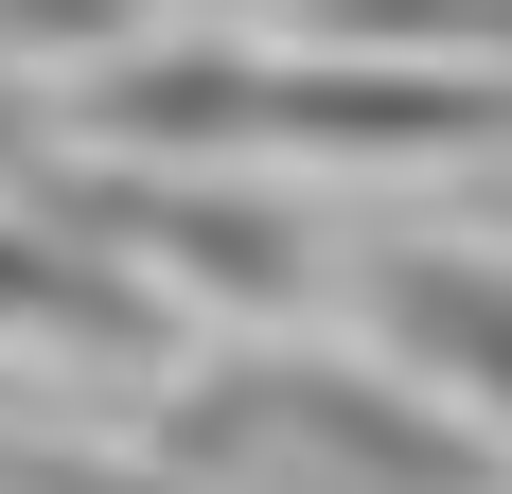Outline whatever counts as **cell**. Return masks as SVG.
Wrapping results in <instances>:
<instances>
[{
    "mask_svg": "<svg viewBox=\"0 0 512 494\" xmlns=\"http://www.w3.org/2000/svg\"><path fill=\"white\" fill-rule=\"evenodd\" d=\"M177 494H495V442L354 353H230L159 406Z\"/></svg>",
    "mask_w": 512,
    "mask_h": 494,
    "instance_id": "obj_1",
    "label": "cell"
},
{
    "mask_svg": "<svg viewBox=\"0 0 512 494\" xmlns=\"http://www.w3.org/2000/svg\"><path fill=\"white\" fill-rule=\"evenodd\" d=\"M512 124L495 71H248V53H142L106 71V142H477Z\"/></svg>",
    "mask_w": 512,
    "mask_h": 494,
    "instance_id": "obj_2",
    "label": "cell"
},
{
    "mask_svg": "<svg viewBox=\"0 0 512 494\" xmlns=\"http://www.w3.org/2000/svg\"><path fill=\"white\" fill-rule=\"evenodd\" d=\"M371 336H389V371L424 406L512 442V247H389L371 265Z\"/></svg>",
    "mask_w": 512,
    "mask_h": 494,
    "instance_id": "obj_3",
    "label": "cell"
},
{
    "mask_svg": "<svg viewBox=\"0 0 512 494\" xmlns=\"http://www.w3.org/2000/svg\"><path fill=\"white\" fill-rule=\"evenodd\" d=\"M124 230H142V265H195L212 300H283V283H301V230L248 212V195H142Z\"/></svg>",
    "mask_w": 512,
    "mask_h": 494,
    "instance_id": "obj_4",
    "label": "cell"
},
{
    "mask_svg": "<svg viewBox=\"0 0 512 494\" xmlns=\"http://www.w3.org/2000/svg\"><path fill=\"white\" fill-rule=\"evenodd\" d=\"M0 318H36V336H89V353H142V336H159L124 265H89V247H53V265H36V230H0Z\"/></svg>",
    "mask_w": 512,
    "mask_h": 494,
    "instance_id": "obj_5",
    "label": "cell"
},
{
    "mask_svg": "<svg viewBox=\"0 0 512 494\" xmlns=\"http://www.w3.org/2000/svg\"><path fill=\"white\" fill-rule=\"evenodd\" d=\"M142 0H0V36H124Z\"/></svg>",
    "mask_w": 512,
    "mask_h": 494,
    "instance_id": "obj_6",
    "label": "cell"
},
{
    "mask_svg": "<svg viewBox=\"0 0 512 494\" xmlns=\"http://www.w3.org/2000/svg\"><path fill=\"white\" fill-rule=\"evenodd\" d=\"M0 159H18V106H0Z\"/></svg>",
    "mask_w": 512,
    "mask_h": 494,
    "instance_id": "obj_7",
    "label": "cell"
}]
</instances>
